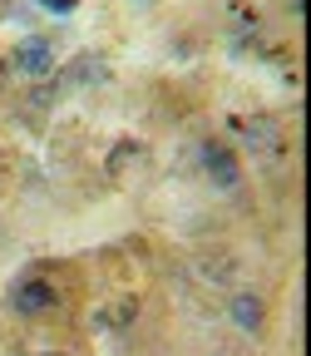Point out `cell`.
I'll use <instances>...</instances> for the list:
<instances>
[{
	"instance_id": "7a4b0ae2",
	"label": "cell",
	"mask_w": 311,
	"mask_h": 356,
	"mask_svg": "<svg viewBox=\"0 0 311 356\" xmlns=\"http://www.w3.org/2000/svg\"><path fill=\"white\" fill-rule=\"evenodd\" d=\"M10 65H15L20 74H30V79H44V74H55V44L44 40V35H30V40L15 44Z\"/></svg>"
},
{
	"instance_id": "52a82bcc",
	"label": "cell",
	"mask_w": 311,
	"mask_h": 356,
	"mask_svg": "<svg viewBox=\"0 0 311 356\" xmlns=\"http://www.w3.org/2000/svg\"><path fill=\"white\" fill-rule=\"evenodd\" d=\"M133 312H139V302H133V297H124V302L109 312V317H104V327H124V322L133 317Z\"/></svg>"
},
{
	"instance_id": "6da1fadb",
	"label": "cell",
	"mask_w": 311,
	"mask_h": 356,
	"mask_svg": "<svg viewBox=\"0 0 311 356\" xmlns=\"http://www.w3.org/2000/svg\"><path fill=\"white\" fill-rule=\"evenodd\" d=\"M60 297H55V282L50 277H20L10 287V307L20 312V317H40V312H50Z\"/></svg>"
},
{
	"instance_id": "277c9868",
	"label": "cell",
	"mask_w": 311,
	"mask_h": 356,
	"mask_svg": "<svg viewBox=\"0 0 311 356\" xmlns=\"http://www.w3.org/2000/svg\"><path fill=\"white\" fill-rule=\"evenodd\" d=\"M94 79H104V65H99V55H79L65 74H60V84L55 89H69V84H94Z\"/></svg>"
},
{
	"instance_id": "ba28073f",
	"label": "cell",
	"mask_w": 311,
	"mask_h": 356,
	"mask_svg": "<svg viewBox=\"0 0 311 356\" xmlns=\"http://www.w3.org/2000/svg\"><path fill=\"white\" fill-rule=\"evenodd\" d=\"M44 6H50V10H60V15H69V10L79 6V0H44Z\"/></svg>"
},
{
	"instance_id": "5b68a950",
	"label": "cell",
	"mask_w": 311,
	"mask_h": 356,
	"mask_svg": "<svg viewBox=\"0 0 311 356\" xmlns=\"http://www.w3.org/2000/svg\"><path fill=\"white\" fill-rule=\"evenodd\" d=\"M233 322L242 332H262V297L257 292H237L233 297Z\"/></svg>"
},
{
	"instance_id": "8992f818",
	"label": "cell",
	"mask_w": 311,
	"mask_h": 356,
	"mask_svg": "<svg viewBox=\"0 0 311 356\" xmlns=\"http://www.w3.org/2000/svg\"><path fill=\"white\" fill-rule=\"evenodd\" d=\"M247 144H252L257 154H277V144H282L277 119H252V124H247Z\"/></svg>"
},
{
	"instance_id": "3957f363",
	"label": "cell",
	"mask_w": 311,
	"mask_h": 356,
	"mask_svg": "<svg viewBox=\"0 0 311 356\" xmlns=\"http://www.w3.org/2000/svg\"><path fill=\"white\" fill-rule=\"evenodd\" d=\"M203 168H208V178H212L222 193L242 184V163H237V154H233L228 144H208V149H203Z\"/></svg>"
}]
</instances>
